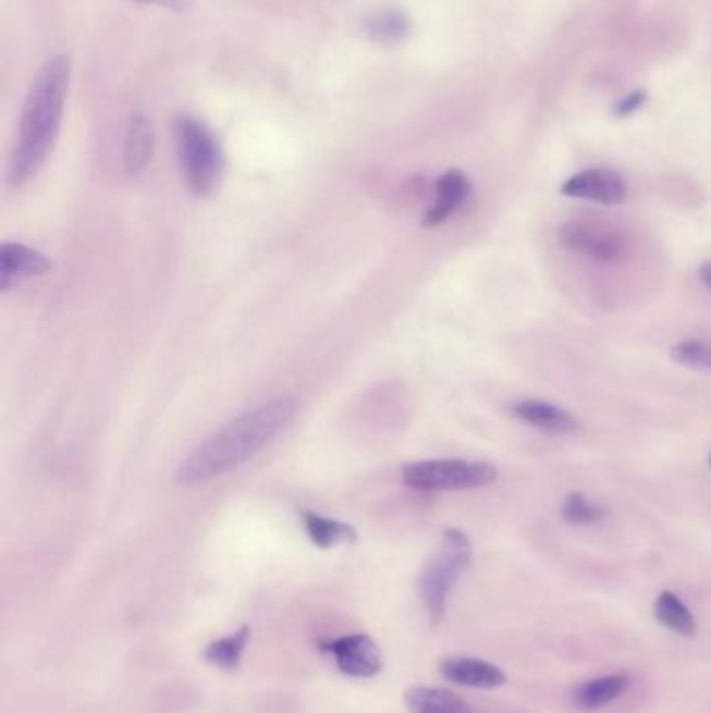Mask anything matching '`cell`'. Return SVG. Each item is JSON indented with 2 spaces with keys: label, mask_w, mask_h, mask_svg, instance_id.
I'll list each match as a JSON object with an SVG mask.
<instances>
[{
  "label": "cell",
  "mask_w": 711,
  "mask_h": 713,
  "mask_svg": "<svg viewBox=\"0 0 711 713\" xmlns=\"http://www.w3.org/2000/svg\"><path fill=\"white\" fill-rule=\"evenodd\" d=\"M152 150H155L152 123L148 122L145 113H134L125 130V145H123L125 170L132 175L145 172L152 159Z\"/></svg>",
  "instance_id": "13"
},
{
  "label": "cell",
  "mask_w": 711,
  "mask_h": 713,
  "mask_svg": "<svg viewBox=\"0 0 711 713\" xmlns=\"http://www.w3.org/2000/svg\"><path fill=\"white\" fill-rule=\"evenodd\" d=\"M52 270V261L45 253L22 245V243H4L0 246V288L11 291L29 278L45 275Z\"/></svg>",
  "instance_id": "9"
},
{
  "label": "cell",
  "mask_w": 711,
  "mask_h": 713,
  "mask_svg": "<svg viewBox=\"0 0 711 713\" xmlns=\"http://www.w3.org/2000/svg\"><path fill=\"white\" fill-rule=\"evenodd\" d=\"M670 355L683 368L711 371V341L706 339H687L672 346Z\"/></svg>",
  "instance_id": "21"
},
{
  "label": "cell",
  "mask_w": 711,
  "mask_h": 713,
  "mask_svg": "<svg viewBox=\"0 0 711 713\" xmlns=\"http://www.w3.org/2000/svg\"><path fill=\"white\" fill-rule=\"evenodd\" d=\"M437 198L432 207L424 216L426 228H437L446 222L471 195V182L466 173L459 170H449L437 180Z\"/></svg>",
  "instance_id": "12"
},
{
  "label": "cell",
  "mask_w": 711,
  "mask_h": 713,
  "mask_svg": "<svg viewBox=\"0 0 711 713\" xmlns=\"http://www.w3.org/2000/svg\"><path fill=\"white\" fill-rule=\"evenodd\" d=\"M557 238L567 250L599 263L624 261L630 250L628 238L620 230L601 223H564L557 232Z\"/></svg>",
  "instance_id": "6"
},
{
  "label": "cell",
  "mask_w": 711,
  "mask_h": 713,
  "mask_svg": "<svg viewBox=\"0 0 711 713\" xmlns=\"http://www.w3.org/2000/svg\"><path fill=\"white\" fill-rule=\"evenodd\" d=\"M560 193L564 197L590 200L605 207H617L626 200L628 186L624 177L610 168H590L567 177Z\"/></svg>",
  "instance_id": "8"
},
{
  "label": "cell",
  "mask_w": 711,
  "mask_h": 713,
  "mask_svg": "<svg viewBox=\"0 0 711 713\" xmlns=\"http://www.w3.org/2000/svg\"><path fill=\"white\" fill-rule=\"evenodd\" d=\"M248 639H250V628L243 626L241 630L207 644V649L203 651V657H205L207 664L216 665V667L225 669V672H232L241 664Z\"/></svg>",
  "instance_id": "19"
},
{
  "label": "cell",
  "mask_w": 711,
  "mask_h": 713,
  "mask_svg": "<svg viewBox=\"0 0 711 713\" xmlns=\"http://www.w3.org/2000/svg\"><path fill=\"white\" fill-rule=\"evenodd\" d=\"M630 687L628 674H608L590 678L574 690V703L585 712H599L608 708Z\"/></svg>",
  "instance_id": "14"
},
{
  "label": "cell",
  "mask_w": 711,
  "mask_h": 713,
  "mask_svg": "<svg viewBox=\"0 0 711 713\" xmlns=\"http://www.w3.org/2000/svg\"><path fill=\"white\" fill-rule=\"evenodd\" d=\"M405 703L412 713H474L455 692L434 687H412L405 692Z\"/></svg>",
  "instance_id": "16"
},
{
  "label": "cell",
  "mask_w": 711,
  "mask_h": 713,
  "mask_svg": "<svg viewBox=\"0 0 711 713\" xmlns=\"http://www.w3.org/2000/svg\"><path fill=\"white\" fill-rule=\"evenodd\" d=\"M409 29H412L409 17L403 11H394V9L369 13L364 20V32L369 40L384 47L401 42L409 34Z\"/></svg>",
  "instance_id": "18"
},
{
  "label": "cell",
  "mask_w": 711,
  "mask_h": 713,
  "mask_svg": "<svg viewBox=\"0 0 711 713\" xmlns=\"http://www.w3.org/2000/svg\"><path fill=\"white\" fill-rule=\"evenodd\" d=\"M653 614L655 619L662 624L663 628H667L670 632L678 635V637H695L697 632V619L692 612L688 610L687 605L683 603V599L674 592L663 591L658 594L655 605H653Z\"/></svg>",
  "instance_id": "17"
},
{
  "label": "cell",
  "mask_w": 711,
  "mask_h": 713,
  "mask_svg": "<svg viewBox=\"0 0 711 713\" xmlns=\"http://www.w3.org/2000/svg\"><path fill=\"white\" fill-rule=\"evenodd\" d=\"M298 403L291 394H280L228 421L218 432L184 459L175 471L182 487L207 484L232 469L245 466L257 453L273 443L280 432L295 419Z\"/></svg>",
  "instance_id": "1"
},
{
  "label": "cell",
  "mask_w": 711,
  "mask_h": 713,
  "mask_svg": "<svg viewBox=\"0 0 711 713\" xmlns=\"http://www.w3.org/2000/svg\"><path fill=\"white\" fill-rule=\"evenodd\" d=\"M474 560V546L466 532L449 528L442 532L439 546L419 574V594L430 622L437 626L446 614L449 597L462 580Z\"/></svg>",
  "instance_id": "4"
},
{
  "label": "cell",
  "mask_w": 711,
  "mask_h": 713,
  "mask_svg": "<svg viewBox=\"0 0 711 713\" xmlns=\"http://www.w3.org/2000/svg\"><path fill=\"white\" fill-rule=\"evenodd\" d=\"M441 674L444 680L467 689L492 690L507 683L499 665L478 657H449L441 664Z\"/></svg>",
  "instance_id": "11"
},
{
  "label": "cell",
  "mask_w": 711,
  "mask_h": 713,
  "mask_svg": "<svg viewBox=\"0 0 711 713\" xmlns=\"http://www.w3.org/2000/svg\"><path fill=\"white\" fill-rule=\"evenodd\" d=\"M173 140L180 172L191 195L211 197L220 186L225 165L216 134L195 118L180 115L173 123Z\"/></svg>",
  "instance_id": "3"
},
{
  "label": "cell",
  "mask_w": 711,
  "mask_h": 713,
  "mask_svg": "<svg viewBox=\"0 0 711 713\" xmlns=\"http://www.w3.org/2000/svg\"><path fill=\"white\" fill-rule=\"evenodd\" d=\"M645 100H647V93H635V95H630V97L620 100V102L615 105V115H617V118L633 115L638 107L645 105Z\"/></svg>",
  "instance_id": "22"
},
{
  "label": "cell",
  "mask_w": 711,
  "mask_h": 713,
  "mask_svg": "<svg viewBox=\"0 0 711 713\" xmlns=\"http://www.w3.org/2000/svg\"><path fill=\"white\" fill-rule=\"evenodd\" d=\"M710 466H711V455H710Z\"/></svg>",
  "instance_id": "25"
},
{
  "label": "cell",
  "mask_w": 711,
  "mask_h": 713,
  "mask_svg": "<svg viewBox=\"0 0 711 713\" xmlns=\"http://www.w3.org/2000/svg\"><path fill=\"white\" fill-rule=\"evenodd\" d=\"M321 651L330 653L336 667L351 678H373L384 667L382 653L368 635H346L341 639L326 640L321 642Z\"/></svg>",
  "instance_id": "7"
},
{
  "label": "cell",
  "mask_w": 711,
  "mask_h": 713,
  "mask_svg": "<svg viewBox=\"0 0 711 713\" xmlns=\"http://www.w3.org/2000/svg\"><path fill=\"white\" fill-rule=\"evenodd\" d=\"M303 528L319 549H332L339 544H348L357 541V532L351 524H344L341 519L314 514V512H301Z\"/></svg>",
  "instance_id": "15"
},
{
  "label": "cell",
  "mask_w": 711,
  "mask_h": 713,
  "mask_svg": "<svg viewBox=\"0 0 711 713\" xmlns=\"http://www.w3.org/2000/svg\"><path fill=\"white\" fill-rule=\"evenodd\" d=\"M140 2H155V4L173 9V11H186L193 0H140Z\"/></svg>",
  "instance_id": "23"
},
{
  "label": "cell",
  "mask_w": 711,
  "mask_h": 713,
  "mask_svg": "<svg viewBox=\"0 0 711 713\" xmlns=\"http://www.w3.org/2000/svg\"><path fill=\"white\" fill-rule=\"evenodd\" d=\"M560 514L569 526H594L608 517V509L589 501L583 492H569L562 503Z\"/></svg>",
  "instance_id": "20"
},
{
  "label": "cell",
  "mask_w": 711,
  "mask_h": 713,
  "mask_svg": "<svg viewBox=\"0 0 711 713\" xmlns=\"http://www.w3.org/2000/svg\"><path fill=\"white\" fill-rule=\"evenodd\" d=\"M70 74V59L59 54L49 59L34 77L25 97L17 140L9 161L7 180L11 186H24L45 168L63 122Z\"/></svg>",
  "instance_id": "2"
},
{
  "label": "cell",
  "mask_w": 711,
  "mask_h": 713,
  "mask_svg": "<svg viewBox=\"0 0 711 713\" xmlns=\"http://www.w3.org/2000/svg\"><path fill=\"white\" fill-rule=\"evenodd\" d=\"M512 416L519 419L522 423L537 428L540 432L553 434V437H565V434H576L580 430V421L574 418L564 407L547 403V401H517L510 407Z\"/></svg>",
  "instance_id": "10"
},
{
  "label": "cell",
  "mask_w": 711,
  "mask_h": 713,
  "mask_svg": "<svg viewBox=\"0 0 711 713\" xmlns=\"http://www.w3.org/2000/svg\"><path fill=\"white\" fill-rule=\"evenodd\" d=\"M497 468L487 462L430 459L403 468V484L419 492L474 491L497 480Z\"/></svg>",
  "instance_id": "5"
},
{
  "label": "cell",
  "mask_w": 711,
  "mask_h": 713,
  "mask_svg": "<svg viewBox=\"0 0 711 713\" xmlns=\"http://www.w3.org/2000/svg\"><path fill=\"white\" fill-rule=\"evenodd\" d=\"M699 280L703 282V286H706V288L711 293V261H706V263L699 268Z\"/></svg>",
  "instance_id": "24"
}]
</instances>
